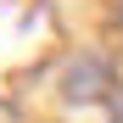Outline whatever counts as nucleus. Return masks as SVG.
Wrapping results in <instances>:
<instances>
[{
	"label": "nucleus",
	"instance_id": "nucleus-1",
	"mask_svg": "<svg viewBox=\"0 0 123 123\" xmlns=\"http://www.w3.org/2000/svg\"><path fill=\"white\" fill-rule=\"evenodd\" d=\"M112 17H117V28H123V0H112Z\"/></svg>",
	"mask_w": 123,
	"mask_h": 123
}]
</instances>
